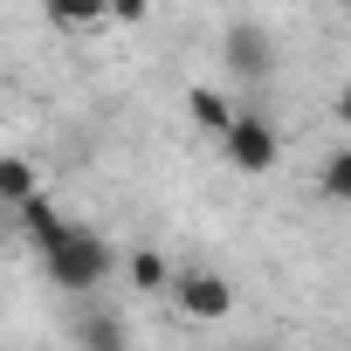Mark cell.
I'll list each match as a JSON object with an SVG mask.
<instances>
[{
    "label": "cell",
    "instance_id": "obj_1",
    "mask_svg": "<svg viewBox=\"0 0 351 351\" xmlns=\"http://www.w3.org/2000/svg\"><path fill=\"white\" fill-rule=\"evenodd\" d=\"M110 269H117V248H110L97 228H76V221L42 248V276H49L62 296H97V289L110 282Z\"/></svg>",
    "mask_w": 351,
    "mask_h": 351
},
{
    "label": "cell",
    "instance_id": "obj_2",
    "mask_svg": "<svg viewBox=\"0 0 351 351\" xmlns=\"http://www.w3.org/2000/svg\"><path fill=\"white\" fill-rule=\"evenodd\" d=\"M221 152H228L234 172H269L282 158V138H276V124L262 110H234V124L221 131Z\"/></svg>",
    "mask_w": 351,
    "mask_h": 351
},
{
    "label": "cell",
    "instance_id": "obj_3",
    "mask_svg": "<svg viewBox=\"0 0 351 351\" xmlns=\"http://www.w3.org/2000/svg\"><path fill=\"white\" fill-rule=\"evenodd\" d=\"M172 303H180L186 324H221V317H234V289H228L214 269H186L180 282H172Z\"/></svg>",
    "mask_w": 351,
    "mask_h": 351
},
{
    "label": "cell",
    "instance_id": "obj_4",
    "mask_svg": "<svg viewBox=\"0 0 351 351\" xmlns=\"http://www.w3.org/2000/svg\"><path fill=\"white\" fill-rule=\"evenodd\" d=\"M69 337H76V351H131V324L110 303H83L69 317Z\"/></svg>",
    "mask_w": 351,
    "mask_h": 351
},
{
    "label": "cell",
    "instance_id": "obj_5",
    "mask_svg": "<svg viewBox=\"0 0 351 351\" xmlns=\"http://www.w3.org/2000/svg\"><path fill=\"white\" fill-rule=\"evenodd\" d=\"M42 21L56 35H104L110 28V0H42Z\"/></svg>",
    "mask_w": 351,
    "mask_h": 351
},
{
    "label": "cell",
    "instance_id": "obj_6",
    "mask_svg": "<svg viewBox=\"0 0 351 351\" xmlns=\"http://www.w3.org/2000/svg\"><path fill=\"white\" fill-rule=\"evenodd\" d=\"M228 69H234L241 83H262V76L276 69V49H269V35H262V28H234V35H228Z\"/></svg>",
    "mask_w": 351,
    "mask_h": 351
},
{
    "label": "cell",
    "instance_id": "obj_7",
    "mask_svg": "<svg viewBox=\"0 0 351 351\" xmlns=\"http://www.w3.org/2000/svg\"><path fill=\"white\" fill-rule=\"evenodd\" d=\"M14 221H21V234L35 241V255H42V248H49V241H56V234L69 228V221L56 214V200H49V193H28V200L14 207Z\"/></svg>",
    "mask_w": 351,
    "mask_h": 351
},
{
    "label": "cell",
    "instance_id": "obj_8",
    "mask_svg": "<svg viewBox=\"0 0 351 351\" xmlns=\"http://www.w3.org/2000/svg\"><path fill=\"white\" fill-rule=\"evenodd\" d=\"M186 117H193L207 138H221V131L234 124V97H221V90H207V83H200V90H186Z\"/></svg>",
    "mask_w": 351,
    "mask_h": 351
},
{
    "label": "cell",
    "instance_id": "obj_9",
    "mask_svg": "<svg viewBox=\"0 0 351 351\" xmlns=\"http://www.w3.org/2000/svg\"><path fill=\"white\" fill-rule=\"evenodd\" d=\"M28 193H42V172L21 152H0V207H21Z\"/></svg>",
    "mask_w": 351,
    "mask_h": 351
},
{
    "label": "cell",
    "instance_id": "obj_10",
    "mask_svg": "<svg viewBox=\"0 0 351 351\" xmlns=\"http://www.w3.org/2000/svg\"><path fill=\"white\" fill-rule=\"evenodd\" d=\"M317 193H324L330 207H344V214H351V152H330V158H324V172H317Z\"/></svg>",
    "mask_w": 351,
    "mask_h": 351
},
{
    "label": "cell",
    "instance_id": "obj_11",
    "mask_svg": "<svg viewBox=\"0 0 351 351\" xmlns=\"http://www.w3.org/2000/svg\"><path fill=\"white\" fill-rule=\"evenodd\" d=\"M124 269H131V282H138L145 296H158V289L172 282V269H165V255H158V248H138V255H124Z\"/></svg>",
    "mask_w": 351,
    "mask_h": 351
},
{
    "label": "cell",
    "instance_id": "obj_12",
    "mask_svg": "<svg viewBox=\"0 0 351 351\" xmlns=\"http://www.w3.org/2000/svg\"><path fill=\"white\" fill-rule=\"evenodd\" d=\"M110 21H117V28H138V21H152V0H110Z\"/></svg>",
    "mask_w": 351,
    "mask_h": 351
},
{
    "label": "cell",
    "instance_id": "obj_13",
    "mask_svg": "<svg viewBox=\"0 0 351 351\" xmlns=\"http://www.w3.org/2000/svg\"><path fill=\"white\" fill-rule=\"evenodd\" d=\"M337 124H344V131H351V83H344V90H337Z\"/></svg>",
    "mask_w": 351,
    "mask_h": 351
}]
</instances>
